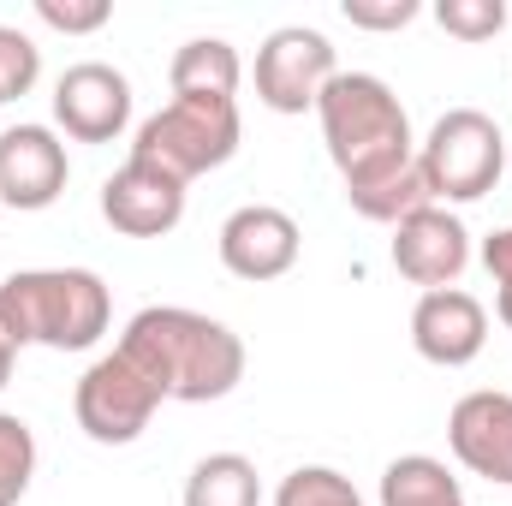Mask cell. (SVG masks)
<instances>
[{
  "label": "cell",
  "mask_w": 512,
  "mask_h": 506,
  "mask_svg": "<svg viewBox=\"0 0 512 506\" xmlns=\"http://www.w3.org/2000/svg\"><path fill=\"white\" fill-rule=\"evenodd\" d=\"M328 161L346 179V203L364 221L399 227L405 215L429 209V185L417 167V137L405 120V102L376 72H334V84L316 102Z\"/></svg>",
  "instance_id": "obj_1"
},
{
  "label": "cell",
  "mask_w": 512,
  "mask_h": 506,
  "mask_svg": "<svg viewBox=\"0 0 512 506\" xmlns=\"http://www.w3.org/2000/svg\"><path fill=\"white\" fill-rule=\"evenodd\" d=\"M120 352L161 387V399H179V405L227 399L245 381V340L227 322L185 304L137 310L120 334Z\"/></svg>",
  "instance_id": "obj_2"
},
{
  "label": "cell",
  "mask_w": 512,
  "mask_h": 506,
  "mask_svg": "<svg viewBox=\"0 0 512 506\" xmlns=\"http://www.w3.org/2000/svg\"><path fill=\"white\" fill-rule=\"evenodd\" d=\"M114 322V298L90 268H24L0 280V328L12 346L48 352H90Z\"/></svg>",
  "instance_id": "obj_3"
},
{
  "label": "cell",
  "mask_w": 512,
  "mask_h": 506,
  "mask_svg": "<svg viewBox=\"0 0 512 506\" xmlns=\"http://www.w3.org/2000/svg\"><path fill=\"white\" fill-rule=\"evenodd\" d=\"M239 102H215V96H173L161 114H149L131 137V161L161 167L167 179L191 185L215 167L233 161L239 149Z\"/></svg>",
  "instance_id": "obj_4"
},
{
  "label": "cell",
  "mask_w": 512,
  "mask_h": 506,
  "mask_svg": "<svg viewBox=\"0 0 512 506\" xmlns=\"http://www.w3.org/2000/svg\"><path fill=\"white\" fill-rule=\"evenodd\" d=\"M417 167H423V185L441 209L447 203H477L507 173V137L483 108H447L429 126V137L417 143Z\"/></svg>",
  "instance_id": "obj_5"
},
{
  "label": "cell",
  "mask_w": 512,
  "mask_h": 506,
  "mask_svg": "<svg viewBox=\"0 0 512 506\" xmlns=\"http://www.w3.org/2000/svg\"><path fill=\"white\" fill-rule=\"evenodd\" d=\"M161 387L131 364L126 352L114 346L108 358H96L84 376H78V393H72V411H78V429L102 447H126L149 429V417L161 411Z\"/></svg>",
  "instance_id": "obj_6"
},
{
  "label": "cell",
  "mask_w": 512,
  "mask_h": 506,
  "mask_svg": "<svg viewBox=\"0 0 512 506\" xmlns=\"http://www.w3.org/2000/svg\"><path fill=\"white\" fill-rule=\"evenodd\" d=\"M334 72H340V60H334V42L322 30L280 24L256 48V102L274 114H310L322 102V90L334 84Z\"/></svg>",
  "instance_id": "obj_7"
},
{
  "label": "cell",
  "mask_w": 512,
  "mask_h": 506,
  "mask_svg": "<svg viewBox=\"0 0 512 506\" xmlns=\"http://www.w3.org/2000/svg\"><path fill=\"white\" fill-rule=\"evenodd\" d=\"M54 126L72 143H114L131 126V84L108 60H78L54 84Z\"/></svg>",
  "instance_id": "obj_8"
},
{
  "label": "cell",
  "mask_w": 512,
  "mask_h": 506,
  "mask_svg": "<svg viewBox=\"0 0 512 506\" xmlns=\"http://www.w3.org/2000/svg\"><path fill=\"white\" fill-rule=\"evenodd\" d=\"M411 346L423 364L435 370H465L483 358L489 346V310L477 292L465 286H441V292H423L417 310H411Z\"/></svg>",
  "instance_id": "obj_9"
},
{
  "label": "cell",
  "mask_w": 512,
  "mask_h": 506,
  "mask_svg": "<svg viewBox=\"0 0 512 506\" xmlns=\"http://www.w3.org/2000/svg\"><path fill=\"white\" fill-rule=\"evenodd\" d=\"M221 268L233 280H280L298 268V251H304V233L286 209L274 203H245L221 221Z\"/></svg>",
  "instance_id": "obj_10"
},
{
  "label": "cell",
  "mask_w": 512,
  "mask_h": 506,
  "mask_svg": "<svg viewBox=\"0 0 512 506\" xmlns=\"http://www.w3.org/2000/svg\"><path fill=\"white\" fill-rule=\"evenodd\" d=\"M393 268L423 286V292H441V286H459V274L471 268V233L453 209L429 203L417 215H405L393 227Z\"/></svg>",
  "instance_id": "obj_11"
},
{
  "label": "cell",
  "mask_w": 512,
  "mask_h": 506,
  "mask_svg": "<svg viewBox=\"0 0 512 506\" xmlns=\"http://www.w3.org/2000/svg\"><path fill=\"white\" fill-rule=\"evenodd\" d=\"M72 179L66 143L54 137V126H6L0 131V203L6 209H54L60 191Z\"/></svg>",
  "instance_id": "obj_12"
},
{
  "label": "cell",
  "mask_w": 512,
  "mask_h": 506,
  "mask_svg": "<svg viewBox=\"0 0 512 506\" xmlns=\"http://www.w3.org/2000/svg\"><path fill=\"white\" fill-rule=\"evenodd\" d=\"M447 447L471 477L512 489V393L495 387L465 393L447 417Z\"/></svg>",
  "instance_id": "obj_13"
},
{
  "label": "cell",
  "mask_w": 512,
  "mask_h": 506,
  "mask_svg": "<svg viewBox=\"0 0 512 506\" xmlns=\"http://www.w3.org/2000/svg\"><path fill=\"white\" fill-rule=\"evenodd\" d=\"M102 221L126 239H161L185 221V185L126 155V167L108 173V185H102Z\"/></svg>",
  "instance_id": "obj_14"
},
{
  "label": "cell",
  "mask_w": 512,
  "mask_h": 506,
  "mask_svg": "<svg viewBox=\"0 0 512 506\" xmlns=\"http://www.w3.org/2000/svg\"><path fill=\"white\" fill-rule=\"evenodd\" d=\"M239 48L227 36H191L185 48H173V66H167V84L173 96H215V102H239Z\"/></svg>",
  "instance_id": "obj_15"
},
{
  "label": "cell",
  "mask_w": 512,
  "mask_h": 506,
  "mask_svg": "<svg viewBox=\"0 0 512 506\" xmlns=\"http://www.w3.org/2000/svg\"><path fill=\"white\" fill-rule=\"evenodd\" d=\"M382 506H465V489L441 459L399 453L382 471Z\"/></svg>",
  "instance_id": "obj_16"
},
{
  "label": "cell",
  "mask_w": 512,
  "mask_h": 506,
  "mask_svg": "<svg viewBox=\"0 0 512 506\" xmlns=\"http://www.w3.org/2000/svg\"><path fill=\"white\" fill-rule=\"evenodd\" d=\"M185 506H262V477L245 453H209L185 477Z\"/></svg>",
  "instance_id": "obj_17"
},
{
  "label": "cell",
  "mask_w": 512,
  "mask_h": 506,
  "mask_svg": "<svg viewBox=\"0 0 512 506\" xmlns=\"http://www.w3.org/2000/svg\"><path fill=\"white\" fill-rule=\"evenodd\" d=\"M36 477V435L18 411H0V506H18Z\"/></svg>",
  "instance_id": "obj_18"
},
{
  "label": "cell",
  "mask_w": 512,
  "mask_h": 506,
  "mask_svg": "<svg viewBox=\"0 0 512 506\" xmlns=\"http://www.w3.org/2000/svg\"><path fill=\"white\" fill-rule=\"evenodd\" d=\"M274 506H364V495L334 465H298L292 477H280Z\"/></svg>",
  "instance_id": "obj_19"
},
{
  "label": "cell",
  "mask_w": 512,
  "mask_h": 506,
  "mask_svg": "<svg viewBox=\"0 0 512 506\" xmlns=\"http://www.w3.org/2000/svg\"><path fill=\"white\" fill-rule=\"evenodd\" d=\"M435 24L459 42H495L507 30V0H441Z\"/></svg>",
  "instance_id": "obj_20"
},
{
  "label": "cell",
  "mask_w": 512,
  "mask_h": 506,
  "mask_svg": "<svg viewBox=\"0 0 512 506\" xmlns=\"http://www.w3.org/2000/svg\"><path fill=\"white\" fill-rule=\"evenodd\" d=\"M36 78H42V48H36L24 30L0 24V108L18 102V96H30Z\"/></svg>",
  "instance_id": "obj_21"
},
{
  "label": "cell",
  "mask_w": 512,
  "mask_h": 506,
  "mask_svg": "<svg viewBox=\"0 0 512 506\" xmlns=\"http://www.w3.org/2000/svg\"><path fill=\"white\" fill-rule=\"evenodd\" d=\"M36 18L60 36H96L114 18V6L108 0H36Z\"/></svg>",
  "instance_id": "obj_22"
},
{
  "label": "cell",
  "mask_w": 512,
  "mask_h": 506,
  "mask_svg": "<svg viewBox=\"0 0 512 506\" xmlns=\"http://www.w3.org/2000/svg\"><path fill=\"white\" fill-rule=\"evenodd\" d=\"M340 12H346L352 30H405L423 6L417 0H346Z\"/></svg>",
  "instance_id": "obj_23"
},
{
  "label": "cell",
  "mask_w": 512,
  "mask_h": 506,
  "mask_svg": "<svg viewBox=\"0 0 512 506\" xmlns=\"http://www.w3.org/2000/svg\"><path fill=\"white\" fill-rule=\"evenodd\" d=\"M483 268H489V280H495V316L512 328V227H501V233L483 239Z\"/></svg>",
  "instance_id": "obj_24"
},
{
  "label": "cell",
  "mask_w": 512,
  "mask_h": 506,
  "mask_svg": "<svg viewBox=\"0 0 512 506\" xmlns=\"http://www.w3.org/2000/svg\"><path fill=\"white\" fill-rule=\"evenodd\" d=\"M12 364H18V346H12V334L0 328V387L12 381Z\"/></svg>",
  "instance_id": "obj_25"
}]
</instances>
